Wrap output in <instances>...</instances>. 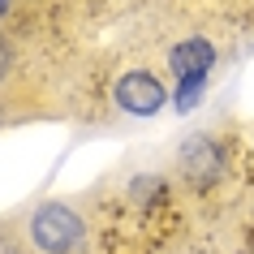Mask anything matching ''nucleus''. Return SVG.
Instances as JSON below:
<instances>
[{"label":"nucleus","instance_id":"nucleus-2","mask_svg":"<svg viewBox=\"0 0 254 254\" xmlns=\"http://www.w3.org/2000/svg\"><path fill=\"white\" fill-rule=\"evenodd\" d=\"M17 233L30 254H86L91 246V220L69 198H39L17 215Z\"/></svg>","mask_w":254,"mask_h":254},{"label":"nucleus","instance_id":"nucleus-4","mask_svg":"<svg viewBox=\"0 0 254 254\" xmlns=\"http://www.w3.org/2000/svg\"><path fill=\"white\" fill-rule=\"evenodd\" d=\"M108 99H112V108H117L121 117L151 121V117H160V108L168 104V82L160 73H151L147 65H129V69H121L117 78H112Z\"/></svg>","mask_w":254,"mask_h":254},{"label":"nucleus","instance_id":"nucleus-5","mask_svg":"<svg viewBox=\"0 0 254 254\" xmlns=\"http://www.w3.org/2000/svg\"><path fill=\"white\" fill-rule=\"evenodd\" d=\"M177 177L186 181V190H211L224 177V151L211 134H190L173 155Z\"/></svg>","mask_w":254,"mask_h":254},{"label":"nucleus","instance_id":"nucleus-1","mask_svg":"<svg viewBox=\"0 0 254 254\" xmlns=\"http://www.w3.org/2000/svg\"><path fill=\"white\" fill-rule=\"evenodd\" d=\"M43 95L48 91L39 82L35 56L9 26H0V134L56 117V104H48Z\"/></svg>","mask_w":254,"mask_h":254},{"label":"nucleus","instance_id":"nucleus-6","mask_svg":"<svg viewBox=\"0 0 254 254\" xmlns=\"http://www.w3.org/2000/svg\"><path fill=\"white\" fill-rule=\"evenodd\" d=\"M228 4H233L241 17H250V22H254V0H228Z\"/></svg>","mask_w":254,"mask_h":254},{"label":"nucleus","instance_id":"nucleus-3","mask_svg":"<svg viewBox=\"0 0 254 254\" xmlns=\"http://www.w3.org/2000/svg\"><path fill=\"white\" fill-rule=\"evenodd\" d=\"M215 61H220V52H215V43L207 39V35H186L181 43L168 48L164 69H168L173 82H177V112H190V108L202 99Z\"/></svg>","mask_w":254,"mask_h":254}]
</instances>
